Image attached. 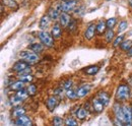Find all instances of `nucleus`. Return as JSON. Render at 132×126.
<instances>
[{"mask_svg":"<svg viewBox=\"0 0 132 126\" xmlns=\"http://www.w3.org/2000/svg\"><path fill=\"white\" fill-rule=\"evenodd\" d=\"M130 98V88L128 84H120L115 93V99L118 102H125Z\"/></svg>","mask_w":132,"mask_h":126,"instance_id":"nucleus-1","label":"nucleus"},{"mask_svg":"<svg viewBox=\"0 0 132 126\" xmlns=\"http://www.w3.org/2000/svg\"><path fill=\"white\" fill-rule=\"evenodd\" d=\"M19 57L20 59L24 60L26 62H28L30 65H34V64H37V63L40 61V56L38 53L34 52L32 50H24V51H21L19 53Z\"/></svg>","mask_w":132,"mask_h":126,"instance_id":"nucleus-2","label":"nucleus"},{"mask_svg":"<svg viewBox=\"0 0 132 126\" xmlns=\"http://www.w3.org/2000/svg\"><path fill=\"white\" fill-rule=\"evenodd\" d=\"M78 0H69V1H61L60 3L57 4V8L61 11V12H72L76 9L77 5H78Z\"/></svg>","mask_w":132,"mask_h":126,"instance_id":"nucleus-3","label":"nucleus"},{"mask_svg":"<svg viewBox=\"0 0 132 126\" xmlns=\"http://www.w3.org/2000/svg\"><path fill=\"white\" fill-rule=\"evenodd\" d=\"M38 38H39L40 42L44 44L45 47H47V48L54 47L55 39H54V37L52 36V34L48 33L47 31L41 30V31L38 33Z\"/></svg>","mask_w":132,"mask_h":126,"instance_id":"nucleus-4","label":"nucleus"},{"mask_svg":"<svg viewBox=\"0 0 132 126\" xmlns=\"http://www.w3.org/2000/svg\"><path fill=\"white\" fill-rule=\"evenodd\" d=\"M59 104H60V98H58V97L55 96V94L50 96V97H48V98L45 100V105H46L47 109H48L50 112L55 110Z\"/></svg>","mask_w":132,"mask_h":126,"instance_id":"nucleus-5","label":"nucleus"},{"mask_svg":"<svg viewBox=\"0 0 132 126\" xmlns=\"http://www.w3.org/2000/svg\"><path fill=\"white\" fill-rule=\"evenodd\" d=\"M96 34H97V23H95V22H89V23L87 25L85 31H84L83 37H84L85 40L92 41V40L95 38Z\"/></svg>","mask_w":132,"mask_h":126,"instance_id":"nucleus-6","label":"nucleus"},{"mask_svg":"<svg viewBox=\"0 0 132 126\" xmlns=\"http://www.w3.org/2000/svg\"><path fill=\"white\" fill-rule=\"evenodd\" d=\"M113 114H114V117L119 119L120 121H122L124 124H125V118H124V112H123V106L120 105V103L118 101H116L115 103L113 104Z\"/></svg>","mask_w":132,"mask_h":126,"instance_id":"nucleus-7","label":"nucleus"},{"mask_svg":"<svg viewBox=\"0 0 132 126\" xmlns=\"http://www.w3.org/2000/svg\"><path fill=\"white\" fill-rule=\"evenodd\" d=\"M92 84L90 83H83L80 86H78L76 89V94H77V97L78 99H81L83 97H85L86 94H88L92 90Z\"/></svg>","mask_w":132,"mask_h":126,"instance_id":"nucleus-8","label":"nucleus"},{"mask_svg":"<svg viewBox=\"0 0 132 126\" xmlns=\"http://www.w3.org/2000/svg\"><path fill=\"white\" fill-rule=\"evenodd\" d=\"M92 106H93V110H94V112L95 113H102L103 111H104V109H105V105H104V103L100 100L99 98L96 96L93 100H92Z\"/></svg>","mask_w":132,"mask_h":126,"instance_id":"nucleus-9","label":"nucleus"},{"mask_svg":"<svg viewBox=\"0 0 132 126\" xmlns=\"http://www.w3.org/2000/svg\"><path fill=\"white\" fill-rule=\"evenodd\" d=\"M31 67V65L29 64L28 62H26L24 60H18L16 62L14 63L13 65H12V67H11V69L13 70V71H15L17 73H20L21 71H23L24 69H27V68H30Z\"/></svg>","mask_w":132,"mask_h":126,"instance_id":"nucleus-10","label":"nucleus"},{"mask_svg":"<svg viewBox=\"0 0 132 126\" xmlns=\"http://www.w3.org/2000/svg\"><path fill=\"white\" fill-rule=\"evenodd\" d=\"M123 112H124V118H125V124L132 125V107L129 105H123Z\"/></svg>","mask_w":132,"mask_h":126,"instance_id":"nucleus-11","label":"nucleus"},{"mask_svg":"<svg viewBox=\"0 0 132 126\" xmlns=\"http://www.w3.org/2000/svg\"><path fill=\"white\" fill-rule=\"evenodd\" d=\"M14 124L19 126H32L33 125V121L30 117H28L24 114V115H21L20 117L16 118V119H14Z\"/></svg>","mask_w":132,"mask_h":126,"instance_id":"nucleus-12","label":"nucleus"},{"mask_svg":"<svg viewBox=\"0 0 132 126\" xmlns=\"http://www.w3.org/2000/svg\"><path fill=\"white\" fill-rule=\"evenodd\" d=\"M71 20H72V17L70 16L68 12H61L59 18H58V22L62 26V28H65V29L68 27V25L70 23Z\"/></svg>","mask_w":132,"mask_h":126,"instance_id":"nucleus-13","label":"nucleus"},{"mask_svg":"<svg viewBox=\"0 0 132 126\" xmlns=\"http://www.w3.org/2000/svg\"><path fill=\"white\" fill-rule=\"evenodd\" d=\"M51 34L55 40H58L62 36V26L59 22H55L51 28Z\"/></svg>","mask_w":132,"mask_h":126,"instance_id":"nucleus-14","label":"nucleus"},{"mask_svg":"<svg viewBox=\"0 0 132 126\" xmlns=\"http://www.w3.org/2000/svg\"><path fill=\"white\" fill-rule=\"evenodd\" d=\"M51 21H52V19L50 18V16L48 15V14L43 15L41 17V19H40L39 28H40L41 30H43V31H47V29L49 28L50 25H51Z\"/></svg>","mask_w":132,"mask_h":126,"instance_id":"nucleus-15","label":"nucleus"},{"mask_svg":"<svg viewBox=\"0 0 132 126\" xmlns=\"http://www.w3.org/2000/svg\"><path fill=\"white\" fill-rule=\"evenodd\" d=\"M27 113L26 109L23 107H20V106H16V107H13V109L11 111V117L13 119H16L18 117H20L21 115H24Z\"/></svg>","mask_w":132,"mask_h":126,"instance_id":"nucleus-16","label":"nucleus"},{"mask_svg":"<svg viewBox=\"0 0 132 126\" xmlns=\"http://www.w3.org/2000/svg\"><path fill=\"white\" fill-rule=\"evenodd\" d=\"M24 83H26L24 81H22V80H20V79H17V80L11 82V83L9 84V89H10L11 91H13V92H17V91H19V90L26 88V86H24Z\"/></svg>","mask_w":132,"mask_h":126,"instance_id":"nucleus-17","label":"nucleus"},{"mask_svg":"<svg viewBox=\"0 0 132 126\" xmlns=\"http://www.w3.org/2000/svg\"><path fill=\"white\" fill-rule=\"evenodd\" d=\"M100 71V66L98 65H89L87 67H85L83 69V72L86 74V75H96L98 72Z\"/></svg>","mask_w":132,"mask_h":126,"instance_id":"nucleus-18","label":"nucleus"},{"mask_svg":"<svg viewBox=\"0 0 132 126\" xmlns=\"http://www.w3.org/2000/svg\"><path fill=\"white\" fill-rule=\"evenodd\" d=\"M60 13H61V11L57 8V7H50L49 9H48V11H47V14L50 16V18L52 19V20H58V18H59V16H60Z\"/></svg>","mask_w":132,"mask_h":126,"instance_id":"nucleus-19","label":"nucleus"},{"mask_svg":"<svg viewBox=\"0 0 132 126\" xmlns=\"http://www.w3.org/2000/svg\"><path fill=\"white\" fill-rule=\"evenodd\" d=\"M107 30H108V28H107V23H106V20L100 19L99 21L97 22V34L101 36V35L105 34Z\"/></svg>","mask_w":132,"mask_h":126,"instance_id":"nucleus-20","label":"nucleus"},{"mask_svg":"<svg viewBox=\"0 0 132 126\" xmlns=\"http://www.w3.org/2000/svg\"><path fill=\"white\" fill-rule=\"evenodd\" d=\"M87 115H88V111L86 110L84 107H79L76 111V118L78 120H80V121L85 120Z\"/></svg>","mask_w":132,"mask_h":126,"instance_id":"nucleus-21","label":"nucleus"},{"mask_svg":"<svg viewBox=\"0 0 132 126\" xmlns=\"http://www.w3.org/2000/svg\"><path fill=\"white\" fill-rule=\"evenodd\" d=\"M44 48H45V46H44L43 43H33L32 45L29 46V49H30V50H32V51L38 53V54L42 53V52L44 51Z\"/></svg>","mask_w":132,"mask_h":126,"instance_id":"nucleus-22","label":"nucleus"},{"mask_svg":"<svg viewBox=\"0 0 132 126\" xmlns=\"http://www.w3.org/2000/svg\"><path fill=\"white\" fill-rule=\"evenodd\" d=\"M97 97L104 103L105 106H108V105H109V103H110V96L108 94V93L102 91V92H99V93L97 94Z\"/></svg>","mask_w":132,"mask_h":126,"instance_id":"nucleus-23","label":"nucleus"},{"mask_svg":"<svg viewBox=\"0 0 132 126\" xmlns=\"http://www.w3.org/2000/svg\"><path fill=\"white\" fill-rule=\"evenodd\" d=\"M2 3L11 10H17L18 9V4H17L15 0H2Z\"/></svg>","mask_w":132,"mask_h":126,"instance_id":"nucleus-24","label":"nucleus"},{"mask_svg":"<svg viewBox=\"0 0 132 126\" xmlns=\"http://www.w3.org/2000/svg\"><path fill=\"white\" fill-rule=\"evenodd\" d=\"M65 96L70 100V101H74V100H77V99H78L77 94H76V90H73L72 88L69 89V90H66Z\"/></svg>","mask_w":132,"mask_h":126,"instance_id":"nucleus-25","label":"nucleus"},{"mask_svg":"<svg viewBox=\"0 0 132 126\" xmlns=\"http://www.w3.org/2000/svg\"><path fill=\"white\" fill-rule=\"evenodd\" d=\"M105 39L107 43H111L114 39H115V33L113 31V29H108L105 33Z\"/></svg>","mask_w":132,"mask_h":126,"instance_id":"nucleus-26","label":"nucleus"},{"mask_svg":"<svg viewBox=\"0 0 132 126\" xmlns=\"http://www.w3.org/2000/svg\"><path fill=\"white\" fill-rule=\"evenodd\" d=\"M18 79L24 81L26 83H31L34 80L33 74L31 73H26V74H18Z\"/></svg>","mask_w":132,"mask_h":126,"instance_id":"nucleus-27","label":"nucleus"},{"mask_svg":"<svg viewBox=\"0 0 132 126\" xmlns=\"http://www.w3.org/2000/svg\"><path fill=\"white\" fill-rule=\"evenodd\" d=\"M131 48H132V40H124L122 42V44L120 45V49L122 51H125V52H127Z\"/></svg>","mask_w":132,"mask_h":126,"instance_id":"nucleus-28","label":"nucleus"},{"mask_svg":"<svg viewBox=\"0 0 132 126\" xmlns=\"http://www.w3.org/2000/svg\"><path fill=\"white\" fill-rule=\"evenodd\" d=\"M17 97H19L22 101H24V100H27L28 99V97L30 96L29 93H28V90H27V88H23V89H21V90H19V91H17L16 93H15Z\"/></svg>","mask_w":132,"mask_h":126,"instance_id":"nucleus-29","label":"nucleus"},{"mask_svg":"<svg viewBox=\"0 0 132 126\" xmlns=\"http://www.w3.org/2000/svg\"><path fill=\"white\" fill-rule=\"evenodd\" d=\"M23 101L19 98V97H17L16 94H14V96H12V97H10V104L13 106V107H16V106H20L21 105V103H22Z\"/></svg>","mask_w":132,"mask_h":126,"instance_id":"nucleus-30","label":"nucleus"},{"mask_svg":"<svg viewBox=\"0 0 132 126\" xmlns=\"http://www.w3.org/2000/svg\"><path fill=\"white\" fill-rule=\"evenodd\" d=\"M127 28H128V22L126 20H121L119 22V25H118L117 32H118V34H121V33H123L124 31H126Z\"/></svg>","mask_w":132,"mask_h":126,"instance_id":"nucleus-31","label":"nucleus"},{"mask_svg":"<svg viewBox=\"0 0 132 126\" xmlns=\"http://www.w3.org/2000/svg\"><path fill=\"white\" fill-rule=\"evenodd\" d=\"M125 40V37H124V35H119V36H117L115 39L113 40V47L116 48V47H120V45L122 44V42Z\"/></svg>","mask_w":132,"mask_h":126,"instance_id":"nucleus-32","label":"nucleus"},{"mask_svg":"<svg viewBox=\"0 0 132 126\" xmlns=\"http://www.w3.org/2000/svg\"><path fill=\"white\" fill-rule=\"evenodd\" d=\"M76 29H77V20L72 18V20L70 21V23L68 25L66 30L68 31V33H73V32L76 31Z\"/></svg>","mask_w":132,"mask_h":126,"instance_id":"nucleus-33","label":"nucleus"},{"mask_svg":"<svg viewBox=\"0 0 132 126\" xmlns=\"http://www.w3.org/2000/svg\"><path fill=\"white\" fill-rule=\"evenodd\" d=\"M27 90H28V93L30 94V97H34V96H36L37 93H38L37 86H36L34 83H32V82L27 86Z\"/></svg>","mask_w":132,"mask_h":126,"instance_id":"nucleus-34","label":"nucleus"},{"mask_svg":"<svg viewBox=\"0 0 132 126\" xmlns=\"http://www.w3.org/2000/svg\"><path fill=\"white\" fill-rule=\"evenodd\" d=\"M64 125L66 126H76L78 125V122L76 119H74L73 117H67L65 120H64Z\"/></svg>","mask_w":132,"mask_h":126,"instance_id":"nucleus-35","label":"nucleus"},{"mask_svg":"<svg viewBox=\"0 0 132 126\" xmlns=\"http://www.w3.org/2000/svg\"><path fill=\"white\" fill-rule=\"evenodd\" d=\"M106 23H107L108 29H114L115 26L117 25V18L116 17H110L106 20Z\"/></svg>","mask_w":132,"mask_h":126,"instance_id":"nucleus-36","label":"nucleus"},{"mask_svg":"<svg viewBox=\"0 0 132 126\" xmlns=\"http://www.w3.org/2000/svg\"><path fill=\"white\" fill-rule=\"evenodd\" d=\"M52 123H53V125L55 126H61L64 125V120L59 116H55L53 118V120H52Z\"/></svg>","mask_w":132,"mask_h":126,"instance_id":"nucleus-37","label":"nucleus"},{"mask_svg":"<svg viewBox=\"0 0 132 126\" xmlns=\"http://www.w3.org/2000/svg\"><path fill=\"white\" fill-rule=\"evenodd\" d=\"M72 84H73V81H72L71 79H66V80H64V81L62 82L61 86H62L63 89H65V91H66V90L71 89V88H72Z\"/></svg>","mask_w":132,"mask_h":126,"instance_id":"nucleus-38","label":"nucleus"},{"mask_svg":"<svg viewBox=\"0 0 132 126\" xmlns=\"http://www.w3.org/2000/svg\"><path fill=\"white\" fill-rule=\"evenodd\" d=\"M64 91H65V89H63L62 86H60V88L54 90V93L53 94H55V96H57L58 98H61V97H63V94H65Z\"/></svg>","mask_w":132,"mask_h":126,"instance_id":"nucleus-39","label":"nucleus"},{"mask_svg":"<svg viewBox=\"0 0 132 126\" xmlns=\"http://www.w3.org/2000/svg\"><path fill=\"white\" fill-rule=\"evenodd\" d=\"M127 55H128L129 57H132V48H131V49H129V50L127 51Z\"/></svg>","mask_w":132,"mask_h":126,"instance_id":"nucleus-40","label":"nucleus"},{"mask_svg":"<svg viewBox=\"0 0 132 126\" xmlns=\"http://www.w3.org/2000/svg\"><path fill=\"white\" fill-rule=\"evenodd\" d=\"M128 3H129V6H130V8L132 9V0H128Z\"/></svg>","mask_w":132,"mask_h":126,"instance_id":"nucleus-41","label":"nucleus"},{"mask_svg":"<svg viewBox=\"0 0 132 126\" xmlns=\"http://www.w3.org/2000/svg\"><path fill=\"white\" fill-rule=\"evenodd\" d=\"M61 1H69V0H61Z\"/></svg>","mask_w":132,"mask_h":126,"instance_id":"nucleus-42","label":"nucleus"},{"mask_svg":"<svg viewBox=\"0 0 132 126\" xmlns=\"http://www.w3.org/2000/svg\"><path fill=\"white\" fill-rule=\"evenodd\" d=\"M108 1H111V0H108Z\"/></svg>","mask_w":132,"mask_h":126,"instance_id":"nucleus-43","label":"nucleus"}]
</instances>
